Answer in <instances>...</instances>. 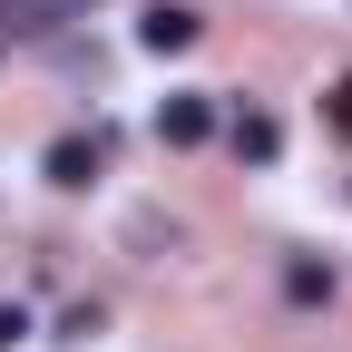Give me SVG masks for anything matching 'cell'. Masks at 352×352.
<instances>
[{
	"label": "cell",
	"mask_w": 352,
	"mask_h": 352,
	"mask_svg": "<svg viewBox=\"0 0 352 352\" xmlns=\"http://www.w3.org/2000/svg\"><path fill=\"white\" fill-rule=\"evenodd\" d=\"M215 127H226V118H215V98H206V88H176V98L157 108V147H206Z\"/></svg>",
	"instance_id": "1"
},
{
	"label": "cell",
	"mask_w": 352,
	"mask_h": 352,
	"mask_svg": "<svg viewBox=\"0 0 352 352\" xmlns=\"http://www.w3.org/2000/svg\"><path fill=\"white\" fill-rule=\"evenodd\" d=\"M196 30H206V20L186 10V0H157V10L138 20V50H147V59H176V50H196Z\"/></svg>",
	"instance_id": "2"
},
{
	"label": "cell",
	"mask_w": 352,
	"mask_h": 352,
	"mask_svg": "<svg viewBox=\"0 0 352 352\" xmlns=\"http://www.w3.org/2000/svg\"><path fill=\"white\" fill-rule=\"evenodd\" d=\"M226 147H235L245 166H274V157H284V127H274V108H235V118H226Z\"/></svg>",
	"instance_id": "3"
},
{
	"label": "cell",
	"mask_w": 352,
	"mask_h": 352,
	"mask_svg": "<svg viewBox=\"0 0 352 352\" xmlns=\"http://www.w3.org/2000/svg\"><path fill=\"white\" fill-rule=\"evenodd\" d=\"M50 186H88V176H108V138H50Z\"/></svg>",
	"instance_id": "4"
},
{
	"label": "cell",
	"mask_w": 352,
	"mask_h": 352,
	"mask_svg": "<svg viewBox=\"0 0 352 352\" xmlns=\"http://www.w3.org/2000/svg\"><path fill=\"white\" fill-rule=\"evenodd\" d=\"M98 0H0V30H59V20H88Z\"/></svg>",
	"instance_id": "5"
},
{
	"label": "cell",
	"mask_w": 352,
	"mask_h": 352,
	"mask_svg": "<svg viewBox=\"0 0 352 352\" xmlns=\"http://www.w3.org/2000/svg\"><path fill=\"white\" fill-rule=\"evenodd\" d=\"M284 294H294V303H333V264L294 254V264H284Z\"/></svg>",
	"instance_id": "6"
},
{
	"label": "cell",
	"mask_w": 352,
	"mask_h": 352,
	"mask_svg": "<svg viewBox=\"0 0 352 352\" xmlns=\"http://www.w3.org/2000/svg\"><path fill=\"white\" fill-rule=\"evenodd\" d=\"M10 342H30V314H20V303H0V352H10Z\"/></svg>",
	"instance_id": "7"
},
{
	"label": "cell",
	"mask_w": 352,
	"mask_h": 352,
	"mask_svg": "<svg viewBox=\"0 0 352 352\" xmlns=\"http://www.w3.org/2000/svg\"><path fill=\"white\" fill-rule=\"evenodd\" d=\"M333 127H342V138H352V78L333 88Z\"/></svg>",
	"instance_id": "8"
}]
</instances>
